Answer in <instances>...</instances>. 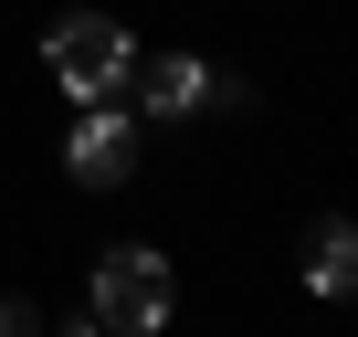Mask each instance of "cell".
I'll return each instance as SVG.
<instances>
[{
  "label": "cell",
  "instance_id": "cell-6",
  "mask_svg": "<svg viewBox=\"0 0 358 337\" xmlns=\"http://www.w3.org/2000/svg\"><path fill=\"white\" fill-rule=\"evenodd\" d=\"M0 337H43V316H32L22 295H0Z\"/></svg>",
  "mask_w": 358,
  "mask_h": 337
},
{
  "label": "cell",
  "instance_id": "cell-7",
  "mask_svg": "<svg viewBox=\"0 0 358 337\" xmlns=\"http://www.w3.org/2000/svg\"><path fill=\"white\" fill-rule=\"evenodd\" d=\"M64 337H116V327H95V316H85V327H64Z\"/></svg>",
  "mask_w": 358,
  "mask_h": 337
},
{
  "label": "cell",
  "instance_id": "cell-2",
  "mask_svg": "<svg viewBox=\"0 0 358 337\" xmlns=\"http://www.w3.org/2000/svg\"><path fill=\"white\" fill-rule=\"evenodd\" d=\"M169 306H179V285H169V253H148V243H116V253L95 264V327H116V337H158V327H169Z\"/></svg>",
  "mask_w": 358,
  "mask_h": 337
},
{
  "label": "cell",
  "instance_id": "cell-3",
  "mask_svg": "<svg viewBox=\"0 0 358 337\" xmlns=\"http://www.w3.org/2000/svg\"><path fill=\"white\" fill-rule=\"evenodd\" d=\"M127 95H137V116H201V106L222 95V74H211L201 53H148V64L127 74Z\"/></svg>",
  "mask_w": 358,
  "mask_h": 337
},
{
  "label": "cell",
  "instance_id": "cell-1",
  "mask_svg": "<svg viewBox=\"0 0 358 337\" xmlns=\"http://www.w3.org/2000/svg\"><path fill=\"white\" fill-rule=\"evenodd\" d=\"M43 64H53V85H64L74 106H116L127 74H137V43H127V22H106V11H64V22L43 32Z\"/></svg>",
  "mask_w": 358,
  "mask_h": 337
},
{
  "label": "cell",
  "instance_id": "cell-5",
  "mask_svg": "<svg viewBox=\"0 0 358 337\" xmlns=\"http://www.w3.org/2000/svg\"><path fill=\"white\" fill-rule=\"evenodd\" d=\"M306 295H358V222L306 232Z\"/></svg>",
  "mask_w": 358,
  "mask_h": 337
},
{
  "label": "cell",
  "instance_id": "cell-4",
  "mask_svg": "<svg viewBox=\"0 0 358 337\" xmlns=\"http://www.w3.org/2000/svg\"><path fill=\"white\" fill-rule=\"evenodd\" d=\"M64 168H74L85 190H116L127 168H137V127H127L116 106H85V116H74V137H64Z\"/></svg>",
  "mask_w": 358,
  "mask_h": 337
}]
</instances>
